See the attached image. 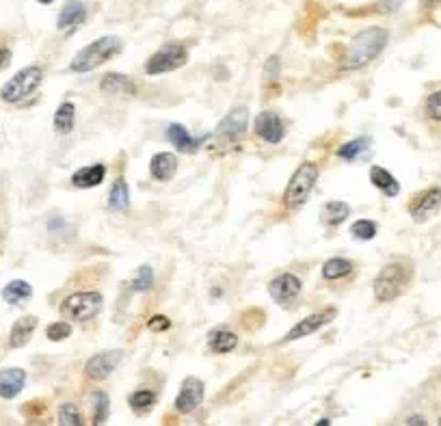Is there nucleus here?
Here are the masks:
<instances>
[{"mask_svg": "<svg viewBox=\"0 0 441 426\" xmlns=\"http://www.w3.org/2000/svg\"><path fill=\"white\" fill-rule=\"evenodd\" d=\"M167 139L171 141V145H176L178 151L182 154H193L199 149V141L188 132L186 126L182 124H169L167 126Z\"/></svg>", "mask_w": 441, "mask_h": 426, "instance_id": "19", "label": "nucleus"}, {"mask_svg": "<svg viewBox=\"0 0 441 426\" xmlns=\"http://www.w3.org/2000/svg\"><path fill=\"white\" fill-rule=\"evenodd\" d=\"M370 182L385 195V197H396L400 193V184L398 180L388 171V169H383L378 165H374L370 169Z\"/></svg>", "mask_w": 441, "mask_h": 426, "instance_id": "22", "label": "nucleus"}, {"mask_svg": "<svg viewBox=\"0 0 441 426\" xmlns=\"http://www.w3.org/2000/svg\"><path fill=\"white\" fill-rule=\"evenodd\" d=\"M303 290V284L297 275L292 273H284L280 277H275L270 284H268V294L277 301V303H288L292 299H297Z\"/></svg>", "mask_w": 441, "mask_h": 426, "instance_id": "13", "label": "nucleus"}, {"mask_svg": "<svg viewBox=\"0 0 441 426\" xmlns=\"http://www.w3.org/2000/svg\"><path fill=\"white\" fill-rule=\"evenodd\" d=\"M413 277V269L409 264H403V262H392V264H385L381 273L376 275L374 279V297L378 303H390L394 299H398L409 282Z\"/></svg>", "mask_w": 441, "mask_h": 426, "instance_id": "3", "label": "nucleus"}, {"mask_svg": "<svg viewBox=\"0 0 441 426\" xmlns=\"http://www.w3.org/2000/svg\"><path fill=\"white\" fill-rule=\"evenodd\" d=\"M102 305H104V299H102V294L95 292V290L74 292V294H70V297L61 303L59 311H61L65 318H70V321L87 323V321H91V318H95V316L102 311Z\"/></svg>", "mask_w": 441, "mask_h": 426, "instance_id": "7", "label": "nucleus"}, {"mask_svg": "<svg viewBox=\"0 0 441 426\" xmlns=\"http://www.w3.org/2000/svg\"><path fill=\"white\" fill-rule=\"evenodd\" d=\"M37 3H41V5H50V3H54V0H37Z\"/></svg>", "mask_w": 441, "mask_h": 426, "instance_id": "43", "label": "nucleus"}, {"mask_svg": "<svg viewBox=\"0 0 441 426\" xmlns=\"http://www.w3.org/2000/svg\"><path fill=\"white\" fill-rule=\"evenodd\" d=\"M91 405H93V424H104L108 420V411H110V400L106 396V392H93L91 394Z\"/></svg>", "mask_w": 441, "mask_h": 426, "instance_id": "30", "label": "nucleus"}, {"mask_svg": "<svg viewBox=\"0 0 441 426\" xmlns=\"http://www.w3.org/2000/svg\"><path fill=\"white\" fill-rule=\"evenodd\" d=\"M370 139L368 137H359V139H353L349 143H344L340 149H338V156L342 158V161H355V158H359L361 154H366L370 149Z\"/></svg>", "mask_w": 441, "mask_h": 426, "instance_id": "29", "label": "nucleus"}, {"mask_svg": "<svg viewBox=\"0 0 441 426\" xmlns=\"http://www.w3.org/2000/svg\"><path fill=\"white\" fill-rule=\"evenodd\" d=\"M388 41H390V33L385 31V28H381V26L363 28L349 43L346 57L342 61V70L351 72V70H361L366 65H370L385 50Z\"/></svg>", "mask_w": 441, "mask_h": 426, "instance_id": "1", "label": "nucleus"}, {"mask_svg": "<svg viewBox=\"0 0 441 426\" xmlns=\"http://www.w3.org/2000/svg\"><path fill=\"white\" fill-rule=\"evenodd\" d=\"M439 424H441V420H439Z\"/></svg>", "mask_w": 441, "mask_h": 426, "instance_id": "45", "label": "nucleus"}, {"mask_svg": "<svg viewBox=\"0 0 441 426\" xmlns=\"http://www.w3.org/2000/svg\"><path fill=\"white\" fill-rule=\"evenodd\" d=\"M280 80V57H270L264 65V87L268 89L270 85H277Z\"/></svg>", "mask_w": 441, "mask_h": 426, "instance_id": "36", "label": "nucleus"}, {"mask_svg": "<svg viewBox=\"0 0 441 426\" xmlns=\"http://www.w3.org/2000/svg\"><path fill=\"white\" fill-rule=\"evenodd\" d=\"M334 318H336V309H334V307H329V309H324V311H318V314H312V316L303 318L301 323H297V325L286 334V338L282 340V344L294 342V340H301V338H307V336L316 334V331L322 329L326 323L334 321Z\"/></svg>", "mask_w": 441, "mask_h": 426, "instance_id": "12", "label": "nucleus"}, {"mask_svg": "<svg viewBox=\"0 0 441 426\" xmlns=\"http://www.w3.org/2000/svg\"><path fill=\"white\" fill-rule=\"evenodd\" d=\"M400 3H403V0H381L376 7H378V11H383V14H392V11H396V9L400 7Z\"/></svg>", "mask_w": 441, "mask_h": 426, "instance_id": "39", "label": "nucleus"}, {"mask_svg": "<svg viewBox=\"0 0 441 426\" xmlns=\"http://www.w3.org/2000/svg\"><path fill=\"white\" fill-rule=\"evenodd\" d=\"M253 130L262 141H266L270 145L282 143L284 137H286V126H284L282 117L275 111H262L260 115H255Z\"/></svg>", "mask_w": 441, "mask_h": 426, "instance_id": "11", "label": "nucleus"}, {"mask_svg": "<svg viewBox=\"0 0 441 426\" xmlns=\"http://www.w3.org/2000/svg\"><path fill=\"white\" fill-rule=\"evenodd\" d=\"M46 336H48V340H52V342H61V340H65V338L72 336V325L65 323V321L52 323V325L46 329Z\"/></svg>", "mask_w": 441, "mask_h": 426, "instance_id": "35", "label": "nucleus"}, {"mask_svg": "<svg viewBox=\"0 0 441 426\" xmlns=\"http://www.w3.org/2000/svg\"><path fill=\"white\" fill-rule=\"evenodd\" d=\"M238 346V336L230 329H218V331H212L210 338H208V348L212 353H232L234 348Z\"/></svg>", "mask_w": 441, "mask_h": 426, "instance_id": "24", "label": "nucleus"}, {"mask_svg": "<svg viewBox=\"0 0 441 426\" xmlns=\"http://www.w3.org/2000/svg\"><path fill=\"white\" fill-rule=\"evenodd\" d=\"M203 396H206V385H203V381L201 379H197V377H186L184 381H182V388H180V392H178V396H176V411L178 413H184V415H188V413H193L201 403H203Z\"/></svg>", "mask_w": 441, "mask_h": 426, "instance_id": "10", "label": "nucleus"}, {"mask_svg": "<svg viewBox=\"0 0 441 426\" xmlns=\"http://www.w3.org/2000/svg\"><path fill=\"white\" fill-rule=\"evenodd\" d=\"M41 80H43V70L39 65H28L5 82V87L0 89V100H5L9 104H20L39 89Z\"/></svg>", "mask_w": 441, "mask_h": 426, "instance_id": "5", "label": "nucleus"}, {"mask_svg": "<svg viewBox=\"0 0 441 426\" xmlns=\"http://www.w3.org/2000/svg\"><path fill=\"white\" fill-rule=\"evenodd\" d=\"M439 208H441V188H428L426 193L415 197V201L411 203L409 210L418 223H424L432 215H437Z\"/></svg>", "mask_w": 441, "mask_h": 426, "instance_id": "14", "label": "nucleus"}, {"mask_svg": "<svg viewBox=\"0 0 441 426\" xmlns=\"http://www.w3.org/2000/svg\"><path fill=\"white\" fill-rule=\"evenodd\" d=\"M426 3H435V0H426Z\"/></svg>", "mask_w": 441, "mask_h": 426, "instance_id": "44", "label": "nucleus"}, {"mask_svg": "<svg viewBox=\"0 0 441 426\" xmlns=\"http://www.w3.org/2000/svg\"><path fill=\"white\" fill-rule=\"evenodd\" d=\"M147 327L152 329V331H167L169 327H171V321L167 316H152L149 318V323H147Z\"/></svg>", "mask_w": 441, "mask_h": 426, "instance_id": "38", "label": "nucleus"}, {"mask_svg": "<svg viewBox=\"0 0 441 426\" xmlns=\"http://www.w3.org/2000/svg\"><path fill=\"white\" fill-rule=\"evenodd\" d=\"M74 119H76V106L72 102H63L57 113H54V130L68 134L74 128Z\"/></svg>", "mask_w": 441, "mask_h": 426, "instance_id": "28", "label": "nucleus"}, {"mask_svg": "<svg viewBox=\"0 0 441 426\" xmlns=\"http://www.w3.org/2000/svg\"><path fill=\"white\" fill-rule=\"evenodd\" d=\"M318 176H320V167L316 163H301L284 191V197H282L284 206L288 210H299L309 199L318 182Z\"/></svg>", "mask_w": 441, "mask_h": 426, "instance_id": "4", "label": "nucleus"}, {"mask_svg": "<svg viewBox=\"0 0 441 426\" xmlns=\"http://www.w3.org/2000/svg\"><path fill=\"white\" fill-rule=\"evenodd\" d=\"M149 174L158 182H169L178 174V158L171 151H158L149 161Z\"/></svg>", "mask_w": 441, "mask_h": 426, "instance_id": "15", "label": "nucleus"}, {"mask_svg": "<svg viewBox=\"0 0 441 426\" xmlns=\"http://www.w3.org/2000/svg\"><path fill=\"white\" fill-rule=\"evenodd\" d=\"M152 286H154V271H152V266H149V264H141L139 269H137V273H134V277H132L130 288H132L134 292H147Z\"/></svg>", "mask_w": 441, "mask_h": 426, "instance_id": "31", "label": "nucleus"}, {"mask_svg": "<svg viewBox=\"0 0 441 426\" xmlns=\"http://www.w3.org/2000/svg\"><path fill=\"white\" fill-rule=\"evenodd\" d=\"M122 48H124V43L117 35H104V37L91 41L89 46H85L80 52H76V57L70 63V70L78 72V74L91 72V70L104 65L106 61H110L115 55H119Z\"/></svg>", "mask_w": 441, "mask_h": 426, "instance_id": "2", "label": "nucleus"}, {"mask_svg": "<svg viewBox=\"0 0 441 426\" xmlns=\"http://www.w3.org/2000/svg\"><path fill=\"white\" fill-rule=\"evenodd\" d=\"M188 63V50L184 43L169 41L160 46L154 55L145 63V74L147 76H158V74H167L174 70H180Z\"/></svg>", "mask_w": 441, "mask_h": 426, "instance_id": "6", "label": "nucleus"}, {"mask_svg": "<svg viewBox=\"0 0 441 426\" xmlns=\"http://www.w3.org/2000/svg\"><path fill=\"white\" fill-rule=\"evenodd\" d=\"M351 271H353V262L351 260H346V257H331L322 266V277L329 279V282H336V279L346 277Z\"/></svg>", "mask_w": 441, "mask_h": 426, "instance_id": "27", "label": "nucleus"}, {"mask_svg": "<svg viewBox=\"0 0 441 426\" xmlns=\"http://www.w3.org/2000/svg\"><path fill=\"white\" fill-rule=\"evenodd\" d=\"M316 424H318V426H322V424H324V426H326V424H331V422H329V420H326V417H324V420H318V422H316Z\"/></svg>", "mask_w": 441, "mask_h": 426, "instance_id": "42", "label": "nucleus"}, {"mask_svg": "<svg viewBox=\"0 0 441 426\" xmlns=\"http://www.w3.org/2000/svg\"><path fill=\"white\" fill-rule=\"evenodd\" d=\"M128 403L132 405V409H139V411L152 409L154 403H156V392H152V390H137L134 394H130Z\"/></svg>", "mask_w": 441, "mask_h": 426, "instance_id": "34", "label": "nucleus"}, {"mask_svg": "<svg viewBox=\"0 0 441 426\" xmlns=\"http://www.w3.org/2000/svg\"><path fill=\"white\" fill-rule=\"evenodd\" d=\"M106 203H108V210H113V212H128V208H130V188H128L124 178H117L113 182V186H110V191H108Z\"/></svg>", "mask_w": 441, "mask_h": 426, "instance_id": "23", "label": "nucleus"}, {"mask_svg": "<svg viewBox=\"0 0 441 426\" xmlns=\"http://www.w3.org/2000/svg\"><path fill=\"white\" fill-rule=\"evenodd\" d=\"M426 113H428L432 119L441 122V91H435V93L426 100Z\"/></svg>", "mask_w": 441, "mask_h": 426, "instance_id": "37", "label": "nucleus"}, {"mask_svg": "<svg viewBox=\"0 0 441 426\" xmlns=\"http://www.w3.org/2000/svg\"><path fill=\"white\" fill-rule=\"evenodd\" d=\"M122 351H104V353H97L93 355L87 366H85V375L89 381L93 383H100L104 379H108L113 375V370L122 363Z\"/></svg>", "mask_w": 441, "mask_h": 426, "instance_id": "9", "label": "nucleus"}, {"mask_svg": "<svg viewBox=\"0 0 441 426\" xmlns=\"http://www.w3.org/2000/svg\"><path fill=\"white\" fill-rule=\"evenodd\" d=\"M33 297V288L28 282L24 279H14L9 282L5 288H3V299L9 303V305H18V303H24L26 299Z\"/></svg>", "mask_w": 441, "mask_h": 426, "instance_id": "26", "label": "nucleus"}, {"mask_svg": "<svg viewBox=\"0 0 441 426\" xmlns=\"http://www.w3.org/2000/svg\"><path fill=\"white\" fill-rule=\"evenodd\" d=\"M37 329V316H22L18 318V321L14 323L11 327V334H9V344L14 348H22L28 344V340L33 338Z\"/></svg>", "mask_w": 441, "mask_h": 426, "instance_id": "18", "label": "nucleus"}, {"mask_svg": "<svg viewBox=\"0 0 441 426\" xmlns=\"http://www.w3.org/2000/svg\"><path fill=\"white\" fill-rule=\"evenodd\" d=\"M26 383V372L22 368H7L0 370V398H16Z\"/></svg>", "mask_w": 441, "mask_h": 426, "instance_id": "17", "label": "nucleus"}, {"mask_svg": "<svg viewBox=\"0 0 441 426\" xmlns=\"http://www.w3.org/2000/svg\"><path fill=\"white\" fill-rule=\"evenodd\" d=\"M407 424H413V426H418V424H420V426H424V424H426V420H424V417H420V415H413V417H409V420H407Z\"/></svg>", "mask_w": 441, "mask_h": 426, "instance_id": "41", "label": "nucleus"}, {"mask_svg": "<svg viewBox=\"0 0 441 426\" xmlns=\"http://www.w3.org/2000/svg\"><path fill=\"white\" fill-rule=\"evenodd\" d=\"M100 89L104 93H124V95H134L137 93V82L128 78L126 74H106L100 82Z\"/></svg>", "mask_w": 441, "mask_h": 426, "instance_id": "21", "label": "nucleus"}, {"mask_svg": "<svg viewBox=\"0 0 441 426\" xmlns=\"http://www.w3.org/2000/svg\"><path fill=\"white\" fill-rule=\"evenodd\" d=\"M376 223L374 221H368V219H359L351 225V234L353 238H359V240H372L376 236Z\"/></svg>", "mask_w": 441, "mask_h": 426, "instance_id": "33", "label": "nucleus"}, {"mask_svg": "<svg viewBox=\"0 0 441 426\" xmlns=\"http://www.w3.org/2000/svg\"><path fill=\"white\" fill-rule=\"evenodd\" d=\"M247 124H249V111L245 109V106H238V109H232L223 119H220V124L216 126L214 130V139L216 143L220 145H236L245 132H247Z\"/></svg>", "mask_w": 441, "mask_h": 426, "instance_id": "8", "label": "nucleus"}, {"mask_svg": "<svg viewBox=\"0 0 441 426\" xmlns=\"http://www.w3.org/2000/svg\"><path fill=\"white\" fill-rule=\"evenodd\" d=\"M59 424H63V426H80L83 424V415L74 403H63L59 407Z\"/></svg>", "mask_w": 441, "mask_h": 426, "instance_id": "32", "label": "nucleus"}, {"mask_svg": "<svg viewBox=\"0 0 441 426\" xmlns=\"http://www.w3.org/2000/svg\"><path fill=\"white\" fill-rule=\"evenodd\" d=\"M85 20H87V5L83 0H68L65 7L59 14L57 28L61 33H74Z\"/></svg>", "mask_w": 441, "mask_h": 426, "instance_id": "16", "label": "nucleus"}, {"mask_svg": "<svg viewBox=\"0 0 441 426\" xmlns=\"http://www.w3.org/2000/svg\"><path fill=\"white\" fill-rule=\"evenodd\" d=\"M11 61V52L7 48H0V70H5Z\"/></svg>", "mask_w": 441, "mask_h": 426, "instance_id": "40", "label": "nucleus"}, {"mask_svg": "<svg viewBox=\"0 0 441 426\" xmlns=\"http://www.w3.org/2000/svg\"><path fill=\"white\" fill-rule=\"evenodd\" d=\"M104 178H106V167L102 163H95V165L78 169L72 176V184L76 188H95L104 182Z\"/></svg>", "mask_w": 441, "mask_h": 426, "instance_id": "20", "label": "nucleus"}, {"mask_svg": "<svg viewBox=\"0 0 441 426\" xmlns=\"http://www.w3.org/2000/svg\"><path fill=\"white\" fill-rule=\"evenodd\" d=\"M349 215H351V206L346 201H329L322 208V221L331 228H336L342 221H346Z\"/></svg>", "mask_w": 441, "mask_h": 426, "instance_id": "25", "label": "nucleus"}]
</instances>
